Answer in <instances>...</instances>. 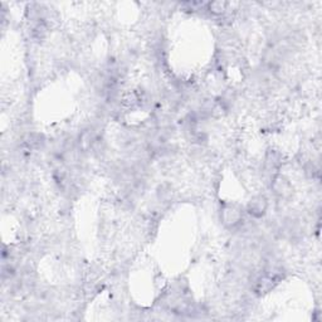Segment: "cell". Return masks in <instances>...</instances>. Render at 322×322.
<instances>
[{"mask_svg":"<svg viewBox=\"0 0 322 322\" xmlns=\"http://www.w3.org/2000/svg\"><path fill=\"white\" fill-rule=\"evenodd\" d=\"M243 219L241 208L234 204H224L220 212V220L227 228H234L239 226V223Z\"/></svg>","mask_w":322,"mask_h":322,"instance_id":"obj_1","label":"cell"},{"mask_svg":"<svg viewBox=\"0 0 322 322\" xmlns=\"http://www.w3.org/2000/svg\"><path fill=\"white\" fill-rule=\"evenodd\" d=\"M272 189H273L274 194H277L281 198H286L291 194V185L287 180L283 179V177L274 176L273 181H272Z\"/></svg>","mask_w":322,"mask_h":322,"instance_id":"obj_4","label":"cell"},{"mask_svg":"<svg viewBox=\"0 0 322 322\" xmlns=\"http://www.w3.org/2000/svg\"><path fill=\"white\" fill-rule=\"evenodd\" d=\"M267 207H268V204H267V199L264 196H254L248 204V213L254 218H260L263 217L264 213H266Z\"/></svg>","mask_w":322,"mask_h":322,"instance_id":"obj_2","label":"cell"},{"mask_svg":"<svg viewBox=\"0 0 322 322\" xmlns=\"http://www.w3.org/2000/svg\"><path fill=\"white\" fill-rule=\"evenodd\" d=\"M277 283V279H274L273 277H271L269 274H264V276H260L259 278L255 281L254 285V292L257 293L258 296L266 295L268 293L272 288L274 287V285Z\"/></svg>","mask_w":322,"mask_h":322,"instance_id":"obj_3","label":"cell"},{"mask_svg":"<svg viewBox=\"0 0 322 322\" xmlns=\"http://www.w3.org/2000/svg\"><path fill=\"white\" fill-rule=\"evenodd\" d=\"M281 164H282V158H281V155H279V153H277V151H274V150H269L268 153H267V156H266L267 171L276 172L277 170L279 169V166H281Z\"/></svg>","mask_w":322,"mask_h":322,"instance_id":"obj_5","label":"cell"},{"mask_svg":"<svg viewBox=\"0 0 322 322\" xmlns=\"http://www.w3.org/2000/svg\"><path fill=\"white\" fill-rule=\"evenodd\" d=\"M32 35H33V38H34V39H37V40L44 39V38H46V35H47L46 25H44L43 23H39V24L35 25V27L33 28V30H32Z\"/></svg>","mask_w":322,"mask_h":322,"instance_id":"obj_7","label":"cell"},{"mask_svg":"<svg viewBox=\"0 0 322 322\" xmlns=\"http://www.w3.org/2000/svg\"><path fill=\"white\" fill-rule=\"evenodd\" d=\"M208 9L215 15H222L227 9V3L224 1H213L208 5Z\"/></svg>","mask_w":322,"mask_h":322,"instance_id":"obj_6","label":"cell"}]
</instances>
